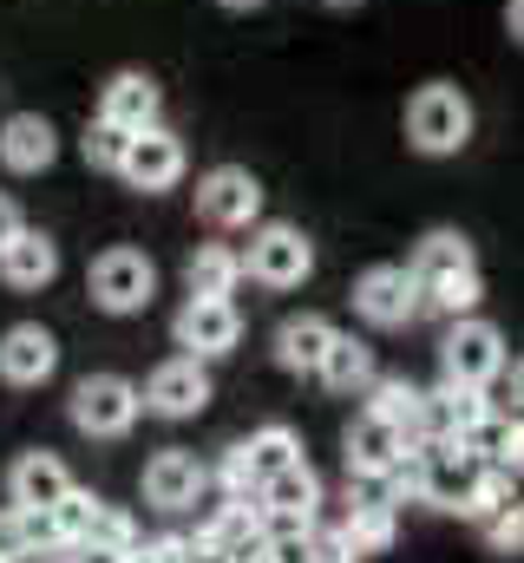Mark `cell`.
I'll list each match as a JSON object with an SVG mask.
<instances>
[{"label":"cell","instance_id":"1","mask_svg":"<svg viewBox=\"0 0 524 563\" xmlns=\"http://www.w3.org/2000/svg\"><path fill=\"white\" fill-rule=\"evenodd\" d=\"M413 282H419V308H446V314H466L479 301V263L466 250V236L439 230L419 243L413 256Z\"/></svg>","mask_w":524,"mask_h":563},{"label":"cell","instance_id":"2","mask_svg":"<svg viewBox=\"0 0 524 563\" xmlns=\"http://www.w3.org/2000/svg\"><path fill=\"white\" fill-rule=\"evenodd\" d=\"M406 139L419 144L426 157H452L459 144L472 139V106L459 86H419L406 99Z\"/></svg>","mask_w":524,"mask_h":563},{"label":"cell","instance_id":"3","mask_svg":"<svg viewBox=\"0 0 524 563\" xmlns=\"http://www.w3.org/2000/svg\"><path fill=\"white\" fill-rule=\"evenodd\" d=\"M439 367H446V380H459V387L499 380V374H505V341H499V328L452 314V328H446V341H439Z\"/></svg>","mask_w":524,"mask_h":563},{"label":"cell","instance_id":"4","mask_svg":"<svg viewBox=\"0 0 524 563\" xmlns=\"http://www.w3.org/2000/svg\"><path fill=\"white\" fill-rule=\"evenodd\" d=\"M73 420H79V432H92V439H119L138 420V387L119 380V374H86L73 387Z\"/></svg>","mask_w":524,"mask_h":563},{"label":"cell","instance_id":"5","mask_svg":"<svg viewBox=\"0 0 524 563\" xmlns=\"http://www.w3.org/2000/svg\"><path fill=\"white\" fill-rule=\"evenodd\" d=\"M243 269L256 282H269V288H295V282L315 269V250H308V236L295 223H262L256 236H250Z\"/></svg>","mask_w":524,"mask_h":563},{"label":"cell","instance_id":"6","mask_svg":"<svg viewBox=\"0 0 524 563\" xmlns=\"http://www.w3.org/2000/svg\"><path fill=\"white\" fill-rule=\"evenodd\" d=\"M171 328H177V347H190V354L204 361V354H230V347H237L243 314H237L230 295H190V301L177 308Z\"/></svg>","mask_w":524,"mask_h":563},{"label":"cell","instance_id":"7","mask_svg":"<svg viewBox=\"0 0 524 563\" xmlns=\"http://www.w3.org/2000/svg\"><path fill=\"white\" fill-rule=\"evenodd\" d=\"M119 177L131 190H171L184 177V139L164 132V125H144L125 139V157H119Z\"/></svg>","mask_w":524,"mask_h":563},{"label":"cell","instance_id":"8","mask_svg":"<svg viewBox=\"0 0 524 563\" xmlns=\"http://www.w3.org/2000/svg\"><path fill=\"white\" fill-rule=\"evenodd\" d=\"M256 210H262V190L243 164H217L197 184V217L217 223V230H243V223H256Z\"/></svg>","mask_w":524,"mask_h":563},{"label":"cell","instance_id":"9","mask_svg":"<svg viewBox=\"0 0 524 563\" xmlns=\"http://www.w3.org/2000/svg\"><path fill=\"white\" fill-rule=\"evenodd\" d=\"M151 288H157V269H151V256H138V250H106V256L92 263V301L112 308V314L144 308Z\"/></svg>","mask_w":524,"mask_h":563},{"label":"cell","instance_id":"10","mask_svg":"<svg viewBox=\"0 0 524 563\" xmlns=\"http://www.w3.org/2000/svg\"><path fill=\"white\" fill-rule=\"evenodd\" d=\"M354 308L374 328H406L419 314V282H413V269H400V263H381V269H368V276L354 282Z\"/></svg>","mask_w":524,"mask_h":563},{"label":"cell","instance_id":"11","mask_svg":"<svg viewBox=\"0 0 524 563\" xmlns=\"http://www.w3.org/2000/svg\"><path fill=\"white\" fill-rule=\"evenodd\" d=\"M479 485H485V465H479L472 452H459L452 439L433 445V465H426V485H419L426 505H439V511H466V505L479 498Z\"/></svg>","mask_w":524,"mask_h":563},{"label":"cell","instance_id":"12","mask_svg":"<svg viewBox=\"0 0 524 563\" xmlns=\"http://www.w3.org/2000/svg\"><path fill=\"white\" fill-rule=\"evenodd\" d=\"M204 400H210V374L197 367V354L164 361V367L151 374V387H144V407H151V413H164V420H190Z\"/></svg>","mask_w":524,"mask_h":563},{"label":"cell","instance_id":"13","mask_svg":"<svg viewBox=\"0 0 524 563\" xmlns=\"http://www.w3.org/2000/svg\"><path fill=\"white\" fill-rule=\"evenodd\" d=\"M479 413H485V394H479V387H459V380H446L439 394H419L413 439H426V445H446V439H459V426H472Z\"/></svg>","mask_w":524,"mask_h":563},{"label":"cell","instance_id":"14","mask_svg":"<svg viewBox=\"0 0 524 563\" xmlns=\"http://www.w3.org/2000/svg\"><path fill=\"white\" fill-rule=\"evenodd\" d=\"M53 367H59V341H53L46 328L26 321V328H7V334H0V374H7L13 387H40Z\"/></svg>","mask_w":524,"mask_h":563},{"label":"cell","instance_id":"15","mask_svg":"<svg viewBox=\"0 0 524 563\" xmlns=\"http://www.w3.org/2000/svg\"><path fill=\"white\" fill-rule=\"evenodd\" d=\"M315 498H321V485H315V472L302 459L282 465V472H269L256 485V511L262 518H288V525H308L315 518Z\"/></svg>","mask_w":524,"mask_h":563},{"label":"cell","instance_id":"16","mask_svg":"<svg viewBox=\"0 0 524 563\" xmlns=\"http://www.w3.org/2000/svg\"><path fill=\"white\" fill-rule=\"evenodd\" d=\"M197 492H204V465L190 459V452H157L151 465H144V498L157 505V511H184V505H197Z\"/></svg>","mask_w":524,"mask_h":563},{"label":"cell","instance_id":"17","mask_svg":"<svg viewBox=\"0 0 524 563\" xmlns=\"http://www.w3.org/2000/svg\"><path fill=\"white\" fill-rule=\"evenodd\" d=\"M53 125L40 119V112H13L7 125H0V157H7V170H20V177H33V170H46L53 164Z\"/></svg>","mask_w":524,"mask_h":563},{"label":"cell","instance_id":"18","mask_svg":"<svg viewBox=\"0 0 524 563\" xmlns=\"http://www.w3.org/2000/svg\"><path fill=\"white\" fill-rule=\"evenodd\" d=\"M13 505H26V511H46V505H59L66 492H73V472L53 459V452H26L20 465H13Z\"/></svg>","mask_w":524,"mask_h":563},{"label":"cell","instance_id":"19","mask_svg":"<svg viewBox=\"0 0 524 563\" xmlns=\"http://www.w3.org/2000/svg\"><path fill=\"white\" fill-rule=\"evenodd\" d=\"M99 119L119 125V132H144V125H157V86H151L144 73H119V79L106 86V99H99Z\"/></svg>","mask_w":524,"mask_h":563},{"label":"cell","instance_id":"20","mask_svg":"<svg viewBox=\"0 0 524 563\" xmlns=\"http://www.w3.org/2000/svg\"><path fill=\"white\" fill-rule=\"evenodd\" d=\"M0 276H7V288H46V282L59 276V250H53L40 230H20V236L0 250Z\"/></svg>","mask_w":524,"mask_h":563},{"label":"cell","instance_id":"21","mask_svg":"<svg viewBox=\"0 0 524 563\" xmlns=\"http://www.w3.org/2000/svg\"><path fill=\"white\" fill-rule=\"evenodd\" d=\"M459 452H472L479 465H518V413H479L472 426H459V439H452Z\"/></svg>","mask_w":524,"mask_h":563},{"label":"cell","instance_id":"22","mask_svg":"<svg viewBox=\"0 0 524 563\" xmlns=\"http://www.w3.org/2000/svg\"><path fill=\"white\" fill-rule=\"evenodd\" d=\"M328 341H335V328H328L321 314H295V321H282L275 354H282V367L315 374V367H321V354H328Z\"/></svg>","mask_w":524,"mask_h":563},{"label":"cell","instance_id":"23","mask_svg":"<svg viewBox=\"0 0 524 563\" xmlns=\"http://www.w3.org/2000/svg\"><path fill=\"white\" fill-rule=\"evenodd\" d=\"M406 445V432L387 420H374V413H361V420L348 426V472H387V459Z\"/></svg>","mask_w":524,"mask_h":563},{"label":"cell","instance_id":"24","mask_svg":"<svg viewBox=\"0 0 524 563\" xmlns=\"http://www.w3.org/2000/svg\"><path fill=\"white\" fill-rule=\"evenodd\" d=\"M315 374H321V380H328L335 394H354V387H368V380H374V354H368V347H361L354 334H335Z\"/></svg>","mask_w":524,"mask_h":563},{"label":"cell","instance_id":"25","mask_svg":"<svg viewBox=\"0 0 524 563\" xmlns=\"http://www.w3.org/2000/svg\"><path fill=\"white\" fill-rule=\"evenodd\" d=\"M190 295H230L237 288V276H243V256L237 250H223V243H204L197 256H190Z\"/></svg>","mask_w":524,"mask_h":563},{"label":"cell","instance_id":"26","mask_svg":"<svg viewBox=\"0 0 524 563\" xmlns=\"http://www.w3.org/2000/svg\"><path fill=\"white\" fill-rule=\"evenodd\" d=\"M79 544H86V551H112V558H125V551H138V525H131L119 505H92Z\"/></svg>","mask_w":524,"mask_h":563},{"label":"cell","instance_id":"27","mask_svg":"<svg viewBox=\"0 0 524 563\" xmlns=\"http://www.w3.org/2000/svg\"><path fill=\"white\" fill-rule=\"evenodd\" d=\"M243 459H250V472H256V485H262L269 472H282V465H295V459H302V439H295L288 426H262L256 439L243 445Z\"/></svg>","mask_w":524,"mask_h":563},{"label":"cell","instance_id":"28","mask_svg":"<svg viewBox=\"0 0 524 563\" xmlns=\"http://www.w3.org/2000/svg\"><path fill=\"white\" fill-rule=\"evenodd\" d=\"M341 531H348L354 558H374V551H387L393 544V511H381V505H354Z\"/></svg>","mask_w":524,"mask_h":563},{"label":"cell","instance_id":"29","mask_svg":"<svg viewBox=\"0 0 524 563\" xmlns=\"http://www.w3.org/2000/svg\"><path fill=\"white\" fill-rule=\"evenodd\" d=\"M368 413H374V420H387V426H400V432L413 439V420H419V387H413V380H381Z\"/></svg>","mask_w":524,"mask_h":563},{"label":"cell","instance_id":"30","mask_svg":"<svg viewBox=\"0 0 524 563\" xmlns=\"http://www.w3.org/2000/svg\"><path fill=\"white\" fill-rule=\"evenodd\" d=\"M92 505H99V498H92V492H79V485H73L59 505H46V511H53V531H59V544H79V531H86Z\"/></svg>","mask_w":524,"mask_h":563},{"label":"cell","instance_id":"31","mask_svg":"<svg viewBox=\"0 0 524 563\" xmlns=\"http://www.w3.org/2000/svg\"><path fill=\"white\" fill-rule=\"evenodd\" d=\"M125 139H131V132H119V125H106V119H99V125L86 132V164H92V170H119Z\"/></svg>","mask_w":524,"mask_h":563},{"label":"cell","instance_id":"32","mask_svg":"<svg viewBox=\"0 0 524 563\" xmlns=\"http://www.w3.org/2000/svg\"><path fill=\"white\" fill-rule=\"evenodd\" d=\"M308 563H354V544L341 525H315L308 518Z\"/></svg>","mask_w":524,"mask_h":563},{"label":"cell","instance_id":"33","mask_svg":"<svg viewBox=\"0 0 524 563\" xmlns=\"http://www.w3.org/2000/svg\"><path fill=\"white\" fill-rule=\"evenodd\" d=\"M13 525H20V544H26V551H66L59 531H53V511H26V505H13Z\"/></svg>","mask_w":524,"mask_h":563},{"label":"cell","instance_id":"34","mask_svg":"<svg viewBox=\"0 0 524 563\" xmlns=\"http://www.w3.org/2000/svg\"><path fill=\"white\" fill-rule=\"evenodd\" d=\"M348 505H381V511H393L387 472H348Z\"/></svg>","mask_w":524,"mask_h":563},{"label":"cell","instance_id":"35","mask_svg":"<svg viewBox=\"0 0 524 563\" xmlns=\"http://www.w3.org/2000/svg\"><path fill=\"white\" fill-rule=\"evenodd\" d=\"M262 563H308V525L302 531H269L262 538Z\"/></svg>","mask_w":524,"mask_h":563},{"label":"cell","instance_id":"36","mask_svg":"<svg viewBox=\"0 0 524 563\" xmlns=\"http://www.w3.org/2000/svg\"><path fill=\"white\" fill-rule=\"evenodd\" d=\"M151 558H157V563H217L204 538H184V531H177V538H157V544H151Z\"/></svg>","mask_w":524,"mask_h":563},{"label":"cell","instance_id":"37","mask_svg":"<svg viewBox=\"0 0 524 563\" xmlns=\"http://www.w3.org/2000/svg\"><path fill=\"white\" fill-rule=\"evenodd\" d=\"M485 538H492V544H499V551H518V544H524L518 505H505V511H492V518H485Z\"/></svg>","mask_w":524,"mask_h":563},{"label":"cell","instance_id":"38","mask_svg":"<svg viewBox=\"0 0 524 563\" xmlns=\"http://www.w3.org/2000/svg\"><path fill=\"white\" fill-rule=\"evenodd\" d=\"M223 485H230V498H243V492H256V472H250V459H243V445H230V452H223Z\"/></svg>","mask_w":524,"mask_h":563},{"label":"cell","instance_id":"39","mask_svg":"<svg viewBox=\"0 0 524 563\" xmlns=\"http://www.w3.org/2000/svg\"><path fill=\"white\" fill-rule=\"evenodd\" d=\"M13 551H26V544H20V525H13V511H7V518H0V563L13 558Z\"/></svg>","mask_w":524,"mask_h":563},{"label":"cell","instance_id":"40","mask_svg":"<svg viewBox=\"0 0 524 563\" xmlns=\"http://www.w3.org/2000/svg\"><path fill=\"white\" fill-rule=\"evenodd\" d=\"M13 236H20V210H13V203H7V197H0V250H7V243H13Z\"/></svg>","mask_w":524,"mask_h":563},{"label":"cell","instance_id":"41","mask_svg":"<svg viewBox=\"0 0 524 563\" xmlns=\"http://www.w3.org/2000/svg\"><path fill=\"white\" fill-rule=\"evenodd\" d=\"M7 563H66V558H59V551H13Z\"/></svg>","mask_w":524,"mask_h":563},{"label":"cell","instance_id":"42","mask_svg":"<svg viewBox=\"0 0 524 563\" xmlns=\"http://www.w3.org/2000/svg\"><path fill=\"white\" fill-rule=\"evenodd\" d=\"M119 563H157V558H151V551H125Z\"/></svg>","mask_w":524,"mask_h":563},{"label":"cell","instance_id":"43","mask_svg":"<svg viewBox=\"0 0 524 563\" xmlns=\"http://www.w3.org/2000/svg\"><path fill=\"white\" fill-rule=\"evenodd\" d=\"M223 7H262V0H223Z\"/></svg>","mask_w":524,"mask_h":563},{"label":"cell","instance_id":"44","mask_svg":"<svg viewBox=\"0 0 524 563\" xmlns=\"http://www.w3.org/2000/svg\"><path fill=\"white\" fill-rule=\"evenodd\" d=\"M328 7H361V0H328Z\"/></svg>","mask_w":524,"mask_h":563}]
</instances>
